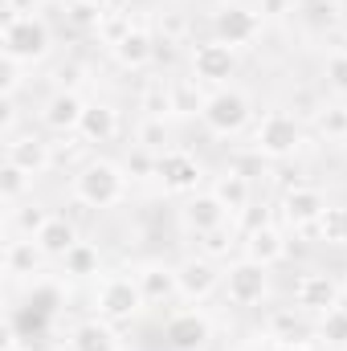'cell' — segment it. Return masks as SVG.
Segmentation results:
<instances>
[{"label":"cell","mask_w":347,"mask_h":351,"mask_svg":"<svg viewBox=\"0 0 347 351\" xmlns=\"http://www.w3.org/2000/svg\"><path fill=\"white\" fill-rule=\"evenodd\" d=\"M74 192H78V200H86L94 208H106V204H119L127 196V176H123V168H115L106 160H94L74 180Z\"/></svg>","instance_id":"obj_1"},{"label":"cell","mask_w":347,"mask_h":351,"mask_svg":"<svg viewBox=\"0 0 347 351\" xmlns=\"http://www.w3.org/2000/svg\"><path fill=\"white\" fill-rule=\"evenodd\" d=\"M250 98L246 94H237V90H217L213 98H204V106H200V119L208 123V131L213 135H237L246 123H250Z\"/></svg>","instance_id":"obj_2"},{"label":"cell","mask_w":347,"mask_h":351,"mask_svg":"<svg viewBox=\"0 0 347 351\" xmlns=\"http://www.w3.org/2000/svg\"><path fill=\"white\" fill-rule=\"evenodd\" d=\"M49 49V29L29 12V16H8L4 25V53L8 62H25V58H41Z\"/></svg>","instance_id":"obj_3"},{"label":"cell","mask_w":347,"mask_h":351,"mask_svg":"<svg viewBox=\"0 0 347 351\" xmlns=\"http://www.w3.org/2000/svg\"><path fill=\"white\" fill-rule=\"evenodd\" d=\"M298 139H302V131H298L294 114H286V110H270L254 131V147L261 156H290L298 147Z\"/></svg>","instance_id":"obj_4"},{"label":"cell","mask_w":347,"mask_h":351,"mask_svg":"<svg viewBox=\"0 0 347 351\" xmlns=\"http://www.w3.org/2000/svg\"><path fill=\"white\" fill-rule=\"evenodd\" d=\"M139 302H147V298H143V290H139L135 278L115 274V278H106L98 286V315L102 319H131L139 311Z\"/></svg>","instance_id":"obj_5"},{"label":"cell","mask_w":347,"mask_h":351,"mask_svg":"<svg viewBox=\"0 0 347 351\" xmlns=\"http://www.w3.org/2000/svg\"><path fill=\"white\" fill-rule=\"evenodd\" d=\"M265 282H270V265L246 258V262H237L225 274V294H229L233 306H254L265 294Z\"/></svg>","instance_id":"obj_6"},{"label":"cell","mask_w":347,"mask_h":351,"mask_svg":"<svg viewBox=\"0 0 347 351\" xmlns=\"http://www.w3.org/2000/svg\"><path fill=\"white\" fill-rule=\"evenodd\" d=\"M192 74L196 82H225L233 74V45L225 41H204L192 53Z\"/></svg>","instance_id":"obj_7"},{"label":"cell","mask_w":347,"mask_h":351,"mask_svg":"<svg viewBox=\"0 0 347 351\" xmlns=\"http://www.w3.org/2000/svg\"><path fill=\"white\" fill-rule=\"evenodd\" d=\"M176 278H180V294L184 298H192V302H200L204 294H213L217 286H221V274H217V265L213 258H188L184 265H176Z\"/></svg>","instance_id":"obj_8"},{"label":"cell","mask_w":347,"mask_h":351,"mask_svg":"<svg viewBox=\"0 0 347 351\" xmlns=\"http://www.w3.org/2000/svg\"><path fill=\"white\" fill-rule=\"evenodd\" d=\"M258 29H261V16L246 4H225L217 12V33H221L217 41H225V45H246V41H254Z\"/></svg>","instance_id":"obj_9"},{"label":"cell","mask_w":347,"mask_h":351,"mask_svg":"<svg viewBox=\"0 0 347 351\" xmlns=\"http://www.w3.org/2000/svg\"><path fill=\"white\" fill-rule=\"evenodd\" d=\"M294 302H298V311H319V315H327L331 306H339V290H335V282L323 278V274H302V278L294 282Z\"/></svg>","instance_id":"obj_10"},{"label":"cell","mask_w":347,"mask_h":351,"mask_svg":"<svg viewBox=\"0 0 347 351\" xmlns=\"http://www.w3.org/2000/svg\"><path fill=\"white\" fill-rule=\"evenodd\" d=\"M208 335H213V327H208V319L196 315V311H184V315H176L172 323H168V343H172L176 351H200Z\"/></svg>","instance_id":"obj_11"},{"label":"cell","mask_w":347,"mask_h":351,"mask_svg":"<svg viewBox=\"0 0 347 351\" xmlns=\"http://www.w3.org/2000/svg\"><path fill=\"white\" fill-rule=\"evenodd\" d=\"M323 208H327L323 192H319V188H307V184H298V188L286 192V200H282V213H286V221H294V225H311V221H319Z\"/></svg>","instance_id":"obj_12"},{"label":"cell","mask_w":347,"mask_h":351,"mask_svg":"<svg viewBox=\"0 0 347 351\" xmlns=\"http://www.w3.org/2000/svg\"><path fill=\"white\" fill-rule=\"evenodd\" d=\"M156 172L164 176V184H168L172 192H188V188H196V180H200V164H196L192 156H184V152H168V156H160Z\"/></svg>","instance_id":"obj_13"},{"label":"cell","mask_w":347,"mask_h":351,"mask_svg":"<svg viewBox=\"0 0 347 351\" xmlns=\"http://www.w3.org/2000/svg\"><path fill=\"white\" fill-rule=\"evenodd\" d=\"M225 217H229V208H225L217 196H196V200L184 204V225L196 229V233H213V229H221Z\"/></svg>","instance_id":"obj_14"},{"label":"cell","mask_w":347,"mask_h":351,"mask_svg":"<svg viewBox=\"0 0 347 351\" xmlns=\"http://www.w3.org/2000/svg\"><path fill=\"white\" fill-rule=\"evenodd\" d=\"M82 114H86V106H82V98H78L74 90L58 94V98L45 106V123H49L53 131H74V127H82Z\"/></svg>","instance_id":"obj_15"},{"label":"cell","mask_w":347,"mask_h":351,"mask_svg":"<svg viewBox=\"0 0 347 351\" xmlns=\"http://www.w3.org/2000/svg\"><path fill=\"white\" fill-rule=\"evenodd\" d=\"M33 241H37L45 254H53V258H66V254L78 245V233H74V225H70L66 217H49V221H45V229H41Z\"/></svg>","instance_id":"obj_16"},{"label":"cell","mask_w":347,"mask_h":351,"mask_svg":"<svg viewBox=\"0 0 347 351\" xmlns=\"http://www.w3.org/2000/svg\"><path fill=\"white\" fill-rule=\"evenodd\" d=\"M135 282H139V290H143L147 302L168 298V294H180V278H176V269H168V265H143V269L135 274Z\"/></svg>","instance_id":"obj_17"},{"label":"cell","mask_w":347,"mask_h":351,"mask_svg":"<svg viewBox=\"0 0 347 351\" xmlns=\"http://www.w3.org/2000/svg\"><path fill=\"white\" fill-rule=\"evenodd\" d=\"M246 254H250L254 262H261V265H274L282 254H286V241H282V233H278L274 225L261 221L258 229L250 233V241H246Z\"/></svg>","instance_id":"obj_18"},{"label":"cell","mask_w":347,"mask_h":351,"mask_svg":"<svg viewBox=\"0 0 347 351\" xmlns=\"http://www.w3.org/2000/svg\"><path fill=\"white\" fill-rule=\"evenodd\" d=\"M78 131H82V139H90V143H110L119 135V114L110 106H86Z\"/></svg>","instance_id":"obj_19"},{"label":"cell","mask_w":347,"mask_h":351,"mask_svg":"<svg viewBox=\"0 0 347 351\" xmlns=\"http://www.w3.org/2000/svg\"><path fill=\"white\" fill-rule=\"evenodd\" d=\"M115 58H119L123 66H147V62L156 58V41H152L143 29H131V33L115 45Z\"/></svg>","instance_id":"obj_20"},{"label":"cell","mask_w":347,"mask_h":351,"mask_svg":"<svg viewBox=\"0 0 347 351\" xmlns=\"http://www.w3.org/2000/svg\"><path fill=\"white\" fill-rule=\"evenodd\" d=\"M70 351H119V339H115V331L106 327V323H82L78 331H74V339H70Z\"/></svg>","instance_id":"obj_21"},{"label":"cell","mask_w":347,"mask_h":351,"mask_svg":"<svg viewBox=\"0 0 347 351\" xmlns=\"http://www.w3.org/2000/svg\"><path fill=\"white\" fill-rule=\"evenodd\" d=\"M213 196H217L229 213H246V208H250V180L241 172H229L217 188H213Z\"/></svg>","instance_id":"obj_22"},{"label":"cell","mask_w":347,"mask_h":351,"mask_svg":"<svg viewBox=\"0 0 347 351\" xmlns=\"http://www.w3.org/2000/svg\"><path fill=\"white\" fill-rule=\"evenodd\" d=\"M315 225H319V237H323V241L347 245V204H327Z\"/></svg>","instance_id":"obj_23"},{"label":"cell","mask_w":347,"mask_h":351,"mask_svg":"<svg viewBox=\"0 0 347 351\" xmlns=\"http://www.w3.org/2000/svg\"><path fill=\"white\" fill-rule=\"evenodd\" d=\"M319 339L331 348H347V306H331L319 323Z\"/></svg>","instance_id":"obj_24"},{"label":"cell","mask_w":347,"mask_h":351,"mask_svg":"<svg viewBox=\"0 0 347 351\" xmlns=\"http://www.w3.org/2000/svg\"><path fill=\"white\" fill-rule=\"evenodd\" d=\"M62 265H66L74 278H90V274H98V250L86 245V241H78V245L62 258Z\"/></svg>","instance_id":"obj_25"},{"label":"cell","mask_w":347,"mask_h":351,"mask_svg":"<svg viewBox=\"0 0 347 351\" xmlns=\"http://www.w3.org/2000/svg\"><path fill=\"white\" fill-rule=\"evenodd\" d=\"M41 245L37 241H8V274H25L41 262Z\"/></svg>","instance_id":"obj_26"},{"label":"cell","mask_w":347,"mask_h":351,"mask_svg":"<svg viewBox=\"0 0 347 351\" xmlns=\"http://www.w3.org/2000/svg\"><path fill=\"white\" fill-rule=\"evenodd\" d=\"M139 147L152 152V156H168V152H164V147H168V127H164V119L139 123Z\"/></svg>","instance_id":"obj_27"},{"label":"cell","mask_w":347,"mask_h":351,"mask_svg":"<svg viewBox=\"0 0 347 351\" xmlns=\"http://www.w3.org/2000/svg\"><path fill=\"white\" fill-rule=\"evenodd\" d=\"M319 127H323L331 139H344L347 135V106H327V110L319 114Z\"/></svg>","instance_id":"obj_28"},{"label":"cell","mask_w":347,"mask_h":351,"mask_svg":"<svg viewBox=\"0 0 347 351\" xmlns=\"http://www.w3.org/2000/svg\"><path fill=\"white\" fill-rule=\"evenodd\" d=\"M25 184H29V172H25V168H16V164H8V168H4V200L12 204V200L25 192Z\"/></svg>","instance_id":"obj_29"},{"label":"cell","mask_w":347,"mask_h":351,"mask_svg":"<svg viewBox=\"0 0 347 351\" xmlns=\"http://www.w3.org/2000/svg\"><path fill=\"white\" fill-rule=\"evenodd\" d=\"M327 78H331V86L347 94V53H331V62H327Z\"/></svg>","instance_id":"obj_30"},{"label":"cell","mask_w":347,"mask_h":351,"mask_svg":"<svg viewBox=\"0 0 347 351\" xmlns=\"http://www.w3.org/2000/svg\"><path fill=\"white\" fill-rule=\"evenodd\" d=\"M16 221H21V229H29V233L37 237V233L45 229V221H49V217H45L37 204H25V213H16Z\"/></svg>","instance_id":"obj_31"},{"label":"cell","mask_w":347,"mask_h":351,"mask_svg":"<svg viewBox=\"0 0 347 351\" xmlns=\"http://www.w3.org/2000/svg\"><path fill=\"white\" fill-rule=\"evenodd\" d=\"M286 4H290V0H261V12L278 16V12H286Z\"/></svg>","instance_id":"obj_32"}]
</instances>
